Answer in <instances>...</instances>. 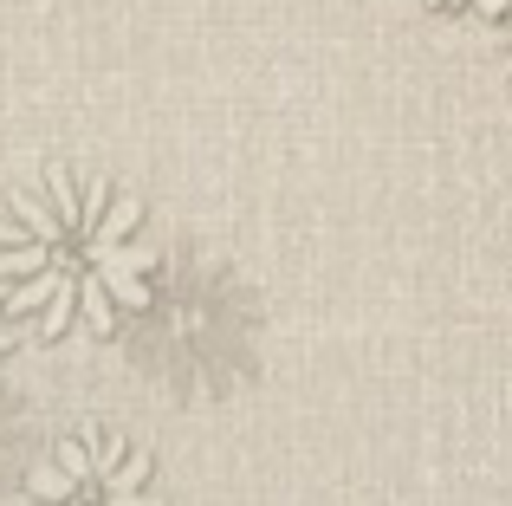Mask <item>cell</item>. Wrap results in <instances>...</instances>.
<instances>
[{"mask_svg":"<svg viewBox=\"0 0 512 506\" xmlns=\"http://www.w3.org/2000/svg\"><path fill=\"white\" fill-rule=\"evenodd\" d=\"M156 299L143 202L98 169H39L0 208V312L39 338H111Z\"/></svg>","mask_w":512,"mask_h":506,"instance_id":"cell-1","label":"cell"},{"mask_svg":"<svg viewBox=\"0 0 512 506\" xmlns=\"http://www.w3.org/2000/svg\"><path fill=\"white\" fill-rule=\"evenodd\" d=\"M26 500L33 506H169L156 494L150 448H137L124 429H104V422L59 435L46 448V461L33 468V481H26Z\"/></svg>","mask_w":512,"mask_h":506,"instance_id":"cell-2","label":"cell"},{"mask_svg":"<svg viewBox=\"0 0 512 506\" xmlns=\"http://www.w3.org/2000/svg\"><path fill=\"white\" fill-rule=\"evenodd\" d=\"M441 7H480V13H512V0H441Z\"/></svg>","mask_w":512,"mask_h":506,"instance_id":"cell-3","label":"cell"},{"mask_svg":"<svg viewBox=\"0 0 512 506\" xmlns=\"http://www.w3.org/2000/svg\"><path fill=\"white\" fill-rule=\"evenodd\" d=\"M13 344H20V338H13V318H7V312H0V370H7V357H13Z\"/></svg>","mask_w":512,"mask_h":506,"instance_id":"cell-4","label":"cell"}]
</instances>
